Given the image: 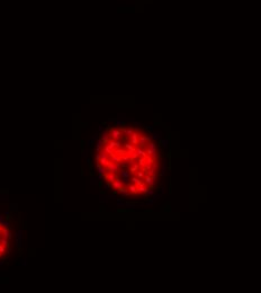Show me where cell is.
Listing matches in <instances>:
<instances>
[{"label": "cell", "instance_id": "cell-2", "mask_svg": "<svg viewBox=\"0 0 261 293\" xmlns=\"http://www.w3.org/2000/svg\"><path fill=\"white\" fill-rule=\"evenodd\" d=\"M11 245V230L9 226L0 218V261L8 256Z\"/></svg>", "mask_w": 261, "mask_h": 293}, {"label": "cell", "instance_id": "cell-1", "mask_svg": "<svg viewBox=\"0 0 261 293\" xmlns=\"http://www.w3.org/2000/svg\"><path fill=\"white\" fill-rule=\"evenodd\" d=\"M95 164L109 188L126 197H143L156 186L161 153L152 136L132 124L108 126L95 149Z\"/></svg>", "mask_w": 261, "mask_h": 293}]
</instances>
